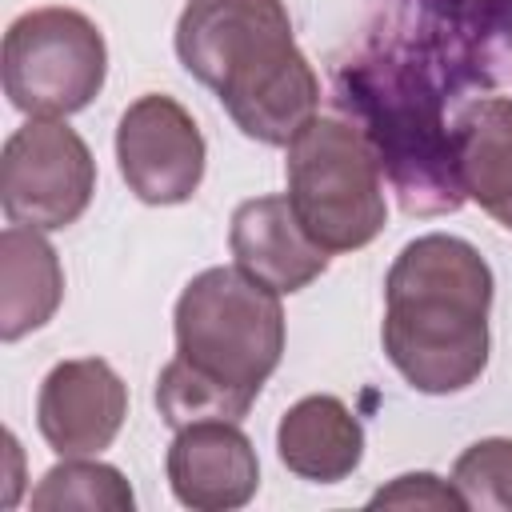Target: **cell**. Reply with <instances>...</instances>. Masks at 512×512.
I'll return each mask as SVG.
<instances>
[{
	"mask_svg": "<svg viewBox=\"0 0 512 512\" xmlns=\"http://www.w3.org/2000/svg\"><path fill=\"white\" fill-rule=\"evenodd\" d=\"M512 72V0H380L364 44L336 64L332 100L368 136L408 216L456 212L448 108Z\"/></svg>",
	"mask_w": 512,
	"mask_h": 512,
	"instance_id": "1",
	"label": "cell"
},
{
	"mask_svg": "<svg viewBox=\"0 0 512 512\" xmlns=\"http://www.w3.org/2000/svg\"><path fill=\"white\" fill-rule=\"evenodd\" d=\"M176 56L232 124L268 148H288L320 112V76L296 48L284 0H188Z\"/></svg>",
	"mask_w": 512,
	"mask_h": 512,
	"instance_id": "2",
	"label": "cell"
},
{
	"mask_svg": "<svg viewBox=\"0 0 512 512\" xmlns=\"http://www.w3.org/2000/svg\"><path fill=\"white\" fill-rule=\"evenodd\" d=\"M492 268L476 244L428 232L400 248L384 276L380 344L408 388L452 396L488 368Z\"/></svg>",
	"mask_w": 512,
	"mask_h": 512,
	"instance_id": "3",
	"label": "cell"
},
{
	"mask_svg": "<svg viewBox=\"0 0 512 512\" xmlns=\"http://www.w3.org/2000/svg\"><path fill=\"white\" fill-rule=\"evenodd\" d=\"M172 336L184 364L256 404L284 356L280 292L240 268H204L176 300Z\"/></svg>",
	"mask_w": 512,
	"mask_h": 512,
	"instance_id": "4",
	"label": "cell"
},
{
	"mask_svg": "<svg viewBox=\"0 0 512 512\" xmlns=\"http://www.w3.org/2000/svg\"><path fill=\"white\" fill-rule=\"evenodd\" d=\"M288 204L328 252H356L384 232V168L368 136L340 116H316L288 144Z\"/></svg>",
	"mask_w": 512,
	"mask_h": 512,
	"instance_id": "5",
	"label": "cell"
},
{
	"mask_svg": "<svg viewBox=\"0 0 512 512\" xmlns=\"http://www.w3.org/2000/svg\"><path fill=\"white\" fill-rule=\"evenodd\" d=\"M4 96L24 116L84 112L108 76V44L76 8H32L4 32Z\"/></svg>",
	"mask_w": 512,
	"mask_h": 512,
	"instance_id": "6",
	"label": "cell"
},
{
	"mask_svg": "<svg viewBox=\"0 0 512 512\" xmlns=\"http://www.w3.org/2000/svg\"><path fill=\"white\" fill-rule=\"evenodd\" d=\"M96 192V160L76 128L28 116L0 152V208L8 224L60 232L76 224Z\"/></svg>",
	"mask_w": 512,
	"mask_h": 512,
	"instance_id": "7",
	"label": "cell"
},
{
	"mask_svg": "<svg viewBox=\"0 0 512 512\" xmlns=\"http://www.w3.org/2000/svg\"><path fill=\"white\" fill-rule=\"evenodd\" d=\"M204 160L208 144L180 100L144 92L124 108L116 124V164L140 204L172 208L192 200L204 180Z\"/></svg>",
	"mask_w": 512,
	"mask_h": 512,
	"instance_id": "8",
	"label": "cell"
},
{
	"mask_svg": "<svg viewBox=\"0 0 512 512\" xmlns=\"http://www.w3.org/2000/svg\"><path fill=\"white\" fill-rule=\"evenodd\" d=\"M128 420V384L100 356L60 360L36 396V428L56 456H100Z\"/></svg>",
	"mask_w": 512,
	"mask_h": 512,
	"instance_id": "9",
	"label": "cell"
},
{
	"mask_svg": "<svg viewBox=\"0 0 512 512\" xmlns=\"http://www.w3.org/2000/svg\"><path fill=\"white\" fill-rule=\"evenodd\" d=\"M164 468L172 496L196 512L244 508L260 488L256 448L236 420H200L176 428Z\"/></svg>",
	"mask_w": 512,
	"mask_h": 512,
	"instance_id": "10",
	"label": "cell"
},
{
	"mask_svg": "<svg viewBox=\"0 0 512 512\" xmlns=\"http://www.w3.org/2000/svg\"><path fill=\"white\" fill-rule=\"evenodd\" d=\"M228 252L240 272L268 284L280 296L308 288L328 272V252L304 232L288 196H256L232 212Z\"/></svg>",
	"mask_w": 512,
	"mask_h": 512,
	"instance_id": "11",
	"label": "cell"
},
{
	"mask_svg": "<svg viewBox=\"0 0 512 512\" xmlns=\"http://www.w3.org/2000/svg\"><path fill=\"white\" fill-rule=\"evenodd\" d=\"M276 456L292 476L308 484H340L364 460V428L340 396L316 392L280 416Z\"/></svg>",
	"mask_w": 512,
	"mask_h": 512,
	"instance_id": "12",
	"label": "cell"
},
{
	"mask_svg": "<svg viewBox=\"0 0 512 512\" xmlns=\"http://www.w3.org/2000/svg\"><path fill=\"white\" fill-rule=\"evenodd\" d=\"M456 176L496 224L512 228V96H476L452 116Z\"/></svg>",
	"mask_w": 512,
	"mask_h": 512,
	"instance_id": "13",
	"label": "cell"
},
{
	"mask_svg": "<svg viewBox=\"0 0 512 512\" xmlns=\"http://www.w3.org/2000/svg\"><path fill=\"white\" fill-rule=\"evenodd\" d=\"M64 300V268L40 228L8 224L0 232V340L44 328Z\"/></svg>",
	"mask_w": 512,
	"mask_h": 512,
	"instance_id": "14",
	"label": "cell"
},
{
	"mask_svg": "<svg viewBox=\"0 0 512 512\" xmlns=\"http://www.w3.org/2000/svg\"><path fill=\"white\" fill-rule=\"evenodd\" d=\"M28 500L32 508H104V512L136 508V496L124 472L96 456H64V464L40 476Z\"/></svg>",
	"mask_w": 512,
	"mask_h": 512,
	"instance_id": "15",
	"label": "cell"
},
{
	"mask_svg": "<svg viewBox=\"0 0 512 512\" xmlns=\"http://www.w3.org/2000/svg\"><path fill=\"white\" fill-rule=\"evenodd\" d=\"M156 408L168 428H188L200 420H244L252 400L236 396L232 388L216 384L212 376L196 372L180 356H172L156 376Z\"/></svg>",
	"mask_w": 512,
	"mask_h": 512,
	"instance_id": "16",
	"label": "cell"
},
{
	"mask_svg": "<svg viewBox=\"0 0 512 512\" xmlns=\"http://www.w3.org/2000/svg\"><path fill=\"white\" fill-rule=\"evenodd\" d=\"M452 484L468 508L512 512V440L488 436L468 444L452 464Z\"/></svg>",
	"mask_w": 512,
	"mask_h": 512,
	"instance_id": "17",
	"label": "cell"
},
{
	"mask_svg": "<svg viewBox=\"0 0 512 512\" xmlns=\"http://www.w3.org/2000/svg\"><path fill=\"white\" fill-rule=\"evenodd\" d=\"M368 504L372 508H380V504H388V508H468L460 488L432 472H404L392 484L376 488Z\"/></svg>",
	"mask_w": 512,
	"mask_h": 512,
	"instance_id": "18",
	"label": "cell"
}]
</instances>
